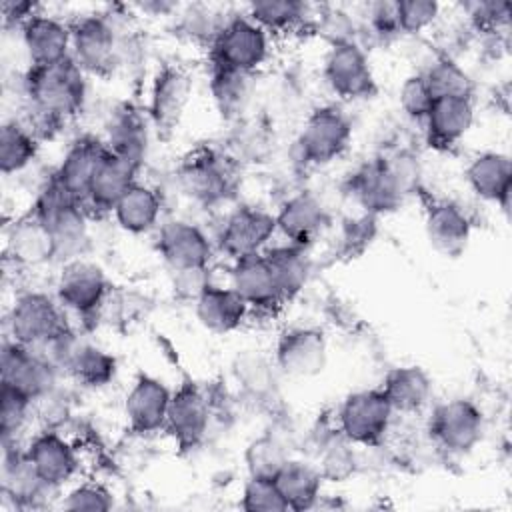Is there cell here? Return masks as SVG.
<instances>
[{"label":"cell","instance_id":"ba28073f","mask_svg":"<svg viewBox=\"0 0 512 512\" xmlns=\"http://www.w3.org/2000/svg\"><path fill=\"white\" fill-rule=\"evenodd\" d=\"M110 290L104 270L86 258L64 262L56 278V300L84 320L98 318Z\"/></svg>","mask_w":512,"mask_h":512},{"label":"cell","instance_id":"83f0119b","mask_svg":"<svg viewBox=\"0 0 512 512\" xmlns=\"http://www.w3.org/2000/svg\"><path fill=\"white\" fill-rule=\"evenodd\" d=\"M150 118L142 110L122 104L110 112L106 124V148L138 166H142L150 142Z\"/></svg>","mask_w":512,"mask_h":512},{"label":"cell","instance_id":"db71d44e","mask_svg":"<svg viewBox=\"0 0 512 512\" xmlns=\"http://www.w3.org/2000/svg\"><path fill=\"white\" fill-rule=\"evenodd\" d=\"M316 28L330 42V46L346 44V42H356L354 20L346 12H342L338 8L320 12Z\"/></svg>","mask_w":512,"mask_h":512},{"label":"cell","instance_id":"d4e9b609","mask_svg":"<svg viewBox=\"0 0 512 512\" xmlns=\"http://www.w3.org/2000/svg\"><path fill=\"white\" fill-rule=\"evenodd\" d=\"M350 194L366 210V214L380 216L396 210L404 194L398 188L382 158H374L360 166L350 178Z\"/></svg>","mask_w":512,"mask_h":512},{"label":"cell","instance_id":"7dc6e473","mask_svg":"<svg viewBox=\"0 0 512 512\" xmlns=\"http://www.w3.org/2000/svg\"><path fill=\"white\" fill-rule=\"evenodd\" d=\"M432 102H434V96L420 72L408 76L402 82V86L398 90V104L408 118H412L416 122H424Z\"/></svg>","mask_w":512,"mask_h":512},{"label":"cell","instance_id":"4dcf8cb0","mask_svg":"<svg viewBox=\"0 0 512 512\" xmlns=\"http://www.w3.org/2000/svg\"><path fill=\"white\" fill-rule=\"evenodd\" d=\"M194 312L208 332L230 334L244 324L250 308L230 286L212 284L194 302Z\"/></svg>","mask_w":512,"mask_h":512},{"label":"cell","instance_id":"f6af8a7d","mask_svg":"<svg viewBox=\"0 0 512 512\" xmlns=\"http://www.w3.org/2000/svg\"><path fill=\"white\" fill-rule=\"evenodd\" d=\"M34 402L12 388L0 390V432L2 444H18V436L24 432L32 418Z\"/></svg>","mask_w":512,"mask_h":512},{"label":"cell","instance_id":"681fc988","mask_svg":"<svg viewBox=\"0 0 512 512\" xmlns=\"http://www.w3.org/2000/svg\"><path fill=\"white\" fill-rule=\"evenodd\" d=\"M440 16V4L434 0H398L400 34H420Z\"/></svg>","mask_w":512,"mask_h":512},{"label":"cell","instance_id":"7a4b0ae2","mask_svg":"<svg viewBox=\"0 0 512 512\" xmlns=\"http://www.w3.org/2000/svg\"><path fill=\"white\" fill-rule=\"evenodd\" d=\"M30 212L50 230L56 260L64 264L82 258L88 246V210L78 196L60 184L54 172L40 186Z\"/></svg>","mask_w":512,"mask_h":512},{"label":"cell","instance_id":"7c38bea8","mask_svg":"<svg viewBox=\"0 0 512 512\" xmlns=\"http://www.w3.org/2000/svg\"><path fill=\"white\" fill-rule=\"evenodd\" d=\"M178 186L190 200L212 206L226 200L234 188L232 160L216 152H198L186 158L176 174Z\"/></svg>","mask_w":512,"mask_h":512},{"label":"cell","instance_id":"11a10c76","mask_svg":"<svg viewBox=\"0 0 512 512\" xmlns=\"http://www.w3.org/2000/svg\"><path fill=\"white\" fill-rule=\"evenodd\" d=\"M38 12V4L34 2H2V20L4 26H16L18 30Z\"/></svg>","mask_w":512,"mask_h":512},{"label":"cell","instance_id":"603a6c76","mask_svg":"<svg viewBox=\"0 0 512 512\" xmlns=\"http://www.w3.org/2000/svg\"><path fill=\"white\" fill-rule=\"evenodd\" d=\"M20 40L30 66H48L70 58V24L40 10L20 28Z\"/></svg>","mask_w":512,"mask_h":512},{"label":"cell","instance_id":"7402d4cb","mask_svg":"<svg viewBox=\"0 0 512 512\" xmlns=\"http://www.w3.org/2000/svg\"><path fill=\"white\" fill-rule=\"evenodd\" d=\"M140 166L106 150L102 160L98 162L92 180L88 184L86 196H84V206L90 212H110L114 210L116 202L138 182Z\"/></svg>","mask_w":512,"mask_h":512},{"label":"cell","instance_id":"816d5d0a","mask_svg":"<svg viewBox=\"0 0 512 512\" xmlns=\"http://www.w3.org/2000/svg\"><path fill=\"white\" fill-rule=\"evenodd\" d=\"M366 22L378 38L400 36L398 0H376L366 4Z\"/></svg>","mask_w":512,"mask_h":512},{"label":"cell","instance_id":"ee69618b","mask_svg":"<svg viewBox=\"0 0 512 512\" xmlns=\"http://www.w3.org/2000/svg\"><path fill=\"white\" fill-rule=\"evenodd\" d=\"M176 16H178V28L184 36L196 42H208V46L212 44V40L216 38L224 22L230 18V16H220L214 8L204 4L182 6L178 8Z\"/></svg>","mask_w":512,"mask_h":512},{"label":"cell","instance_id":"7bdbcfd3","mask_svg":"<svg viewBox=\"0 0 512 512\" xmlns=\"http://www.w3.org/2000/svg\"><path fill=\"white\" fill-rule=\"evenodd\" d=\"M434 98H472L474 82L470 74L450 56H436L426 70L420 72Z\"/></svg>","mask_w":512,"mask_h":512},{"label":"cell","instance_id":"e575fe53","mask_svg":"<svg viewBox=\"0 0 512 512\" xmlns=\"http://www.w3.org/2000/svg\"><path fill=\"white\" fill-rule=\"evenodd\" d=\"M282 492L288 510H310L322 496V474L316 464L300 458H290L274 478Z\"/></svg>","mask_w":512,"mask_h":512},{"label":"cell","instance_id":"8992f818","mask_svg":"<svg viewBox=\"0 0 512 512\" xmlns=\"http://www.w3.org/2000/svg\"><path fill=\"white\" fill-rule=\"evenodd\" d=\"M352 140V122L340 106L326 104L312 110L296 136L294 150L304 166H322L346 152Z\"/></svg>","mask_w":512,"mask_h":512},{"label":"cell","instance_id":"f546056e","mask_svg":"<svg viewBox=\"0 0 512 512\" xmlns=\"http://www.w3.org/2000/svg\"><path fill=\"white\" fill-rule=\"evenodd\" d=\"M424 124L430 144L440 148L454 146L474 124V100L456 96L434 98Z\"/></svg>","mask_w":512,"mask_h":512},{"label":"cell","instance_id":"8fae6325","mask_svg":"<svg viewBox=\"0 0 512 512\" xmlns=\"http://www.w3.org/2000/svg\"><path fill=\"white\" fill-rule=\"evenodd\" d=\"M322 72L328 88L342 100H362L376 94L368 54L358 42L330 46Z\"/></svg>","mask_w":512,"mask_h":512},{"label":"cell","instance_id":"d6986e66","mask_svg":"<svg viewBox=\"0 0 512 512\" xmlns=\"http://www.w3.org/2000/svg\"><path fill=\"white\" fill-rule=\"evenodd\" d=\"M2 448V496L10 500L14 508H38L48 494L58 492V488L48 486L40 478L26 448L20 444H2Z\"/></svg>","mask_w":512,"mask_h":512},{"label":"cell","instance_id":"ac0fdd59","mask_svg":"<svg viewBox=\"0 0 512 512\" xmlns=\"http://www.w3.org/2000/svg\"><path fill=\"white\" fill-rule=\"evenodd\" d=\"M170 400L172 392L162 380L150 374H138L124 398L128 428L144 436L164 430Z\"/></svg>","mask_w":512,"mask_h":512},{"label":"cell","instance_id":"60d3db41","mask_svg":"<svg viewBox=\"0 0 512 512\" xmlns=\"http://www.w3.org/2000/svg\"><path fill=\"white\" fill-rule=\"evenodd\" d=\"M290 448L280 434L264 432L250 440L244 450V464L250 478H276L282 466L290 460Z\"/></svg>","mask_w":512,"mask_h":512},{"label":"cell","instance_id":"836d02e7","mask_svg":"<svg viewBox=\"0 0 512 512\" xmlns=\"http://www.w3.org/2000/svg\"><path fill=\"white\" fill-rule=\"evenodd\" d=\"M116 224L128 234H146L158 226L162 198L156 188L136 182L112 210Z\"/></svg>","mask_w":512,"mask_h":512},{"label":"cell","instance_id":"5b68a950","mask_svg":"<svg viewBox=\"0 0 512 512\" xmlns=\"http://www.w3.org/2000/svg\"><path fill=\"white\" fill-rule=\"evenodd\" d=\"M270 54V34L246 14H232L210 44L212 68L254 74Z\"/></svg>","mask_w":512,"mask_h":512},{"label":"cell","instance_id":"277c9868","mask_svg":"<svg viewBox=\"0 0 512 512\" xmlns=\"http://www.w3.org/2000/svg\"><path fill=\"white\" fill-rule=\"evenodd\" d=\"M70 328L62 304L38 290L16 296L6 316L8 340L28 348H42Z\"/></svg>","mask_w":512,"mask_h":512},{"label":"cell","instance_id":"1f68e13d","mask_svg":"<svg viewBox=\"0 0 512 512\" xmlns=\"http://www.w3.org/2000/svg\"><path fill=\"white\" fill-rule=\"evenodd\" d=\"M380 388L388 398L394 414H416L424 406H428L432 398L430 376L424 368L414 364L388 370Z\"/></svg>","mask_w":512,"mask_h":512},{"label":"cell","instance_id":"cb8c5ba5","mask_svg":"<svg viewBox=\"0 0 512 512\" xmlns=\"http://www.w3.org/2000/svg\"><path fill=\"white\" fill-rule=\"evenodd\" d=\"M274 218L276 232H280L290 244L304 248L316 240L328 224L326 206L316 194L308 190L288 196Z\"/></svg>","mask_w":512,"mask_h":512},{"label":"cell","instance_id":"52a82bcc","mask_svg":"<svg viewBox=\"0 0 512 512\" xmlns=\"http://www.w3.org/2000/svg\"><path fill=\"white\" fill-rule=\"evenodd\" d=\"M394 410L382 388L356 390L344 398L336 422L340 434L354 446L372 448L382 442L390 430Z\"/></svg>","mask_w":512,"mask_h":512},{"label":"cell","instance_id":"f1b7e54d","mask_svg":"<svg viewBox=\"0 0 512 512\" xmlns=\"http://www.w3.org/2000/svg\"><path fill=\"white\" fill-rule=\"evenodd\" d=\"M6 256L20 268L42 266L56 260V246L50 230L30 212L8 228Z\"/></svg>","mask_w":512,"mask_h":512},{"label":"cell","instance_id":"ffe728a7","mask_svg":"<svg viewBox=\"0 0 512 512\" xmlns=\"http://www.w3.org/2000/svg\"><path fill=\"white\" fill-rule=\"evenodd\" d=\"M24 448L40 478L52 488L60 490L80 468L76 448L54 428H44L34 434Z\"/></svg>","mask_w":512,"mask_h":512},{"label":"cell","instance_id":"4fadbf2b","mask_svg":"<svg viewBox=\"0 0 512 512\" xmlns=\"http://www.w3.org/2000/svg\"><path fill=\"white\" fill-rule=\"evenodd\" d=\"M194 78L180 64H164L156 70L150 92H148V108L146 114L152 126L160 132L174 130L192 98Z\"/></svg>","mask_w":512,"mask_h":512},{"label":"cell","instance_id":"f35d334b","mask_svg":"<svg viewBox=\"0 0 512 512\" xmlns=\"http://www.w3.org/2000/svg\"><path fill=\"white\" fill-rule=\"evenodd\" d=\"M40 140L18 120H6L0 128V170L4 176L26 170L38 156Z\"/></svg>","mask_w":512,"mask_h":512},{"label":"cell","instance_id":"3957f363","mask_svg":"<svg viewBox=\"0 0 512 512\" xmlns=\"http://www.w3.org/2000/svg\"><path fill=\"white\" fill-rule=\"evenodd\" d=\"M120 16L86 14L70 24V58L92 76H110L120 68V42L126 26Z\"/></svg>","mask_w":512,"mask_h":512},{"label":"cell","instance_id":"484cf974","mask_svg":"<svg viewBox=\"0 0 512 512\" xmlns=\"http://www.w3.org/2000/svg\"><path fill=\"white\" fill-rule=\"evenodd\" d=\"M426 238L438 254L446 258H458L472 236V224L466 212L448 200L432 202L424 218Z\"/></svg>","mask_w":512,"mask_h":512},{"label":"cell","instance_id":"bcb514c9","mask_svg":"<svg viewBox=\"0 0 512 512\" xmlns=\"http://www.w3.org/2000/svg\"><path fill=\"white\" fill-rule=\"evenodd\" d=\"M240 508L248 512H284L288 504L274 478H250L242 488Z\"/></svg>","mask_w":512,"mask_h":512},{"label":"cell","instance_id":"9a60e30c","mask_svg":"<svg viewBox=\"0 0 512 512\" xmlns=\"http://www.w3.org/2000/svg\"><path fill=\"white\" fill-rule=\"evenodd\" d=\"M328 344L322 330L298 326L282 332L274 348V364L290 378H312L324 372Z\"/></svg>","mask_w":512,"mask_h":512},{"label":"cell","instance_id":"9c48e42d","mask_svg":"<svg viewBox=\"0 0 512 512\" xmlns=\"http://www.w3.org/2000/svg\"><path fill=\"white\" fill-rule=\"evenodd\" d=\"M2 386L36 402L58 386L60 370L40 352L6 340L0 354Z\"/></svg>","mask_w":512,"mask_h":512},{"label":"cell","instance_id":"8d00e7d4","mask_svg":"<svg viewBox=\"0 0 512 512\" xmlns=\"http://www.w3.org/2000/svg\"><path fill=\"white\" fill-rule=\"evenodd\" d=\"M264 256L272 268L284 302L298 296L312 274V262L306 254V248L288 242L264 250Z\"/></svg>","mask_w":512,"mask_h":512},{"label":"cell","instance_id":"b9f144b4","mask_svg":"<svg viewBox=\"0 0 512 512\" xmlns=\"http://www.w3.org/2000/svg\"><path fill=\"white\" fill-rule=\"evenodd\" d=\"M358 452L354 444L346 440L340 430L324 436L318 444L316 466L324 480L328 482H344L348 480L358 468Z\"/></svg>","mask_w":512,"mask_h":512},{"label":"cell","instance_id":"44dd1931","mask_svg":"<svg viewBox=\"0 0 512 512\" xmlns=\"http://www.w3.org/2000/svg\"><path fill=\"white\" fill-rule=\"evenodd\" d=\"M230 288L248 304L250 310L270 312L284 302L264 252L232 260Z\"/></svg>","mask_w":512,"mask_h":512},{"label":"cell","instance_id":"30bf717a","mask_svg":"<svg viewBox=\"0 0 512 512\" xmlns=\"http://www.w3.org/2000/svg\"><path fill=\"white\" fill-rule=\"evenodd\" d=\"M428 432L432 440L452 452H470L484 436L482 410L468 398H452L432 410Z\"/></svg>","mask_w":512,"mask_h":512},{"label":"cell","instance_id":"5bb4252c","mask_svg":"<svg viewBox=\"0 0 512 512\" xmlns=\"http://www.w3.org/2000/svg\"><path fill=\"white\" fill-rule=\"evenodd\" d=\"M156 250L164 264L174 272L210 266L214 246L198 224L182 218H170L156 230Z\"/></svg>","mask_w":512,"mask_h":512},{"label":"cell","instance_id":"6da1fadb","mask_svg":"<svg viewBox=\"0 0 512 512\" xmlns=\"http://www.w3.org/2000/svg\"><path fill=\"white\" fill-rule=\"evenodd\" d=\"M22 92L26 106L64 124L84 108L86 72L72 58L48 66H30L22 76Z\"/></svg>","mask_w":512,"mask_h":512},{"label":"cell","instance_id":"f907efd6","mask_svg":"<svg viewBox=\"0 0 512 512\" xmlns=\"http://www.w3.org/2000/svg\"><path fill=\"white\" fill-rule=\"evenodd\" d=\"M464 14L470 24L482 32H498L508 24L510 4L502 0H486V2H466L462 4Z\"/></svg>","mask_w":512,"mask_h":512},{"label":"cell","instance_id":"74e56055","mask_svg":"<svg viewBox=\"0 0 512 512\" xmlns=\"http://www.w3.org/2000/svg\"><path fill=\"white\" fill-rule=\"evenodd\" d=\"M232 374L238 386L244 390V394H248L254 400L264 402L272 398L278 390L280 370L276 368L274 358L270 360L260 352L244 350L242 354H238L232 364Z\"/></svg>","mask_w":512,"mask_h":512},{"label":"cell","instance_id":"2e32d148","mask_svg":"<svg viewBox=\"0 0 512 512\" xmlns=\"http://www.w3.org/2000/svg\"><path fill=\"white\" fill-rule=\"evenodd\" d=\"M276 234V218L256 206L234 208L218 234V248L230 258L238 260L250 254L264 252L270 238Z\"/></svg>","mask_w":512,"mask_h":512},{"label":"cell","instance_id":"e0dca14e","mask_svg":"<svg viewBox=\"0 0 512 512\" xmlns=\"http://www.w3.org/2000/svg\"><path fill=\"white\" fill-rule=\"evenodd\" d=\"M210 416L212 410L206 394L194 382H184L172 392L164 430L172 436L178 448L192 450L206 438Z\"/></svg>","mask_w":512,"mask_h":512},{"label":"cell","instance_id":"c3c4849f","mask_svg":"<svg viewBox=\"0 0 512 512\" xmlns=\"http://www.w3.org/2000/svg\"><path fill=\"white\" fill-rule=\"evenodd\" d=\"M112 506H114L112 492L100 482H82L74 486L70 492H66L62 498V508L72 512H78V510L104 512V510H110Z\"/></svg>","mask_w":512,"mask_h":512},{"label":"cell","instance_id":"4316f807","mask_svg":"<svg viewBox=\"0 0 512 512\" xmlns=\"http://www.w3.org/2000/svg\"><path fill=\"white\" fill-rule=\"evenodd\" d=\"M464 178L470 190L486 200L498 204L508 212L510 192H512V160L504 152H482L476 154L466 170Z\"/></svg>","mask_w":512,"mask_h":512},{"label":"cell","instance_id":"d6a6232c","mask_svg":"<svg viewBox=\"0 0 512 512\" xmlns=\"http://www.w3.org/2000/svg\"><path fill=\"white\" fill-rule=\"evenodd\" d=\"M106 150L108 148L104 140H98L94 136H80L68 146L62 162L54 170V176L60 180L64 188H68L74 196H78L84 202L92 174L102 156L106 154Z\"/></svg>","mask_w":512,"mask_h":512},{"label":"cell","instance_id":"d590c367","mask_svg":"<svg viewBox=\"0 0 512 512\" xmlns=\"http://www.w3.org/2000/svg\"><path fill=\"white\" fill-rule=\"evenodd\" d=\"M210 96L224 120H240L248 112L254 98V74L212 68Z\"/></svg>","mask_w":512,"mask_h":512},{"label":"cell","instance_id":"9f6ffc18","mask_svg":"<svg viewBox=\"0 0 512 512\" xmlns=\"http://www.w3.org/2000/svg\"><path fill=\"white\" fill-rule=\"evenodd\" d=\"M136 8H140L146 14L152 16H168V14H176L178 12V4L176 2H168V0H150V2H140L136 4Z\"/></svg>","mask_w":512,"mask_h":512},{"label":"cell","instance_id":"ab89813d","mask_svg":"<svg viewBox=\"0 0 512 512\" xmlns=\"http://www.w3.org/2000/svg\"><path fill=\"white\" fill-rule=\"evenodd\" d=\"M312 8L306 2L296 0H258L250 2L246 16L262 26L268 34H280L300 28L310 16Z\"/></svg>","mask_w":512,"mask_h":512},{"label":"cell","instance_id":"f5cc1de1","mask_svg":"<svg viewBox=\"0 0 512 512\" xmlns=\"http://www.w3.org/2000/svg\"><path fill=\"white\" fill-rule=\"evenodd\" d=\"M212 284L214 282H212L210 266L174 270V276H172V290L176 298L186 302H196L198 296Z\"/></svg>","mask_w":512,"mask_h":512}]
</instances>
